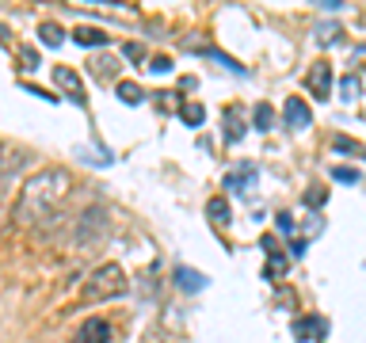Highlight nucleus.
<instances>
[{"mask_svg": "<svg viewBox=\"0 0 366 343\" xmlns=\"http://www.w3.org/2000/svg\"><path fill=\"white\" fill-rule=\"evenodd\" d=\"M283 114H286V126H290V130H305V126H309V123H313V114H309V107L301 103V99H286Z\"/></svg>", "mask_w": 366, "mask_h": 343, "instance_id": "obj_7", "label": "nucleus"}, {"mask_svg": "<svg viewBox=\"0 0 366 343\" xmlns=\"http://www.w3.org/2000/svg\"><path fill=\"white\" fill-rule=\"evenodd\" d=\"M256 180V172H244V176H229V183L233 187H244V183H252Z\"/></svg>", "mask_w": 366, "mask_h": 343, "instance_id": "obj_19", "label": "nucleus"}, {"mask_svg": "<svg viewBox=\"0 0 366 343\" xmlns=\"http://www.w3.org/2000/svg\"><path fill=\"white\" fill-rule=\"evenodd\" d=\"M313 34H317V42H336L340 39V23H321Z\"/></svg>", "mask_w": 366, "mask_h": 343, "instance_id": "obj_16", "label": "nucleus"}, {"mask_svg": "<svg viewBox=\"0 0 366 343\" xmlns=\"http://www.w3.org/2000/svg\"><path fill=\"white\" fill-rule=\"evenodd\" d=\"M73 39L81 42V46H88V50H99V46H107V34L99 31V27H77V31H73Z\"/></svg>", "mask_w": 366, "mask_h": 343, "instance_id": "obj_10", "label": "nucleus"}, {"mask_svg": "<svg viewBox=\"0 0 366 343\" xmlns=\"http://www.w3.org/2000/svg\"><path fill=\"white\" fill-rule=\"evenodd\" d=\"M39 39L46 42V46H61V42H65V31H61V23H39Z\"/></svg>", "mask_w": 366, "mask_h": 343, "instance_id": "obj_13", "label": "nucleus"}, {"mask_svg": "<svg viewBox=\"0 0 366 343\" xmlns=\"http://www.w3.org/2000/svg\"><path fill=\"white\" fill-rule=\"evenodd\" d=\"M309 92L317 99H328L332 96V69L325 65V61H317V65L309 69Z\"/></svg>", "mask_w": 366, "mask_h": 343, "instance_id": "obj_6", "label": "nucleus"}, {"mask_svg": "<svg viewBox=\"0 0 366 343\" xmlns=\"http://www.w3.org/2000/svg\"><path fill=\"white\" fill-rule=\"evenodd\" d=\"M206 218H210L214 225H229V218H233V214H229V202L225 198H210V202H206Z\"/></svg>", "mask_w": 366, "mask_h": 343, "instance_id": "obj_12", "label": "nucleus"}, {"mask_svg": "<svg viewBox=\"0 0 366 343\" xmlns=\"http://www.w3.org/2000/svg\"><path fill=\"white\" fill-rule=\"evenodd\" d=\"M179 118H183L187 126H203L206 123V111H203V107H187V111H179Z\"/></svg>", "mask_w": 366, "mask_h": 343, "instance_id": "obj_15", "label": "nucleus"}, {"mask_svg": "<svg viewBox=\"0 0 366 343\" xmlns=\"http://www.w3.org/2000/svg\"><path fill=\"white\" fill-rule=\"evenodd\" d=\"M332 145H336V153H355V149H358L355 141H351V138H343V134H340V138L332 141Z\"/></svg>", "mask_w": 366, "mask_h": 343, "instance_id": "obj_18", "label": "nucleus"}, {"mask_svg": "<svg viewBox=\"0 0 366 343\" xmlns=\"http://www.w3.org/2000/svg\"><path fill=\"white\" fill-rule=\"evenodd\" d=\"M114 96L122 99V103H130V107H138V103H145V92L138 88L134 81H119V88H114Z\"/></svg>", "mask_w": 366, "mask_h": 343, "instance_id": "obj_11", "label": "nucleus"}, {"mask_svg": "<svg viewBox=\"0 0 366 343\" xmlns=\"http://www.w3.org/2000/svg\"><path fill=\"white\" fill-rule=\"evenodd\" d=\"M122 290H126V271H122L119 263H99V267L84 278L81 298L84 302H111Z\"/></svg>", "mask_w": 366, "mask_h": 343, "instance_id": "obj_2", "label": "nucleus"}, {"mask_svg": "<svg viewBox=\"0 0 366 343\" xmlns=\"http://www.w3.org/2000/svg\"><path fill=\"white\" fill-rule=\"evenodd\" d=\"M355 92H358V81H355V76H347V81H343V96H355Z\"/></svg>", "mask_w": 366, "mask_h": 343, "instance_id": "obj_21", "label": "nucleus"}, {"mask_svg": "<svg viewBox=\"0 0 366 343\" xmlns=\"http://www.w3.org/2000/svg\"><path fill=\"white\" fill-rule=\"evenodd\" d=\"M54 84H57V92H65V96L73 99L77 107L84 103V84H81V76H77V69L57 65V69H54Z\"/></svg>", "mask_w": 366, "mask_h": 343, "instance_id": "obj_4", "label": "nucleus"}, {"mask_svg": "<svg viewBox=\"0 0 366 343\" xmlns=\"http://www.w3.org/2000/svg\"><path fill=\"white\" fill-rule=\"evenodd\" d=\"M149 65H153V73H168V69H172V61H168V57H153Z\"/></svg>", "mask_w": 366, "mask_h": 343, "instance_id": "obj_20", "label": "nucleus"}, {"mask_svg": "<svg viewBox=\"0 0 366 343\" xmlns=\"http://www.w3.org/2000/svg\"><path fill=\"white\" fill-rule=\"evenodd\" d=\"M4 153H8V149H4V145H0V168H4Z\"/></svg>", "mask_w": 366, "mask_h": 343, "instance_id": "obj_22", "label": "nucleus"}, {"mask_svg": "<svg viewBox=\"0 0 366 343\" xmlns=\"http://www.w3.org/2000/svg\"><path fill=\"white\" fill-rule=\"evenodd\" d=\"M221 123H225V141H241L244 138V118H241V111H236V107H225Z\"/></svg>", "mask_w": 366, "mask_h": 343, "instance_id": "obj_9", "label": "nucleus"}, {"mask_svg": "<svg viewBox=\"0 0 366 343\" xmlns=\"http://www.w3.org/2000/svg\"><path fill=\"white\" fill-rule=\"evenodd\" d=\"M73 343H111V324H107V320H99V317L84 320L81 332L73 335Z\"/></svg>", "mask_w": 366, "mask_h": 343, "instance_id": "obj_5", "label": "nucleus"}, {"mask_svg": "<svg viewBox=\"0 0 366 343\" xmlns=\"http://www.w3.org/2000/svg\"><path fill=\"white\" fill-rule=\"evenodd\" d=\"M332 180H340V183H358V172H351V168H332Z\"/></svg>", "mask_w": 366, "mask_h": 343, "instance_id": "obj_17", "label": "nucleus"}, {"mask_svg": "<svg viewBox=\"0 0 366 343\" xmlns=\"http://www.w3.org/2000/svg\"><path fill=\"white\" fill-rule=\"evenodd\" d=\"M69 172L65 168H42L34 172L31 180L23 183V191H19L16 198V210H12V221L16 225H42V221L50 218V214H57V206H61V198H65L69 191Z\"/></svg>", "mask_w": 366, "mask_h": 343, "instance_id": "obj_1", "label": "nucleus"}, {"mask_svg": "<svg viewBox=\"0 0 366 343\" xmlns=\"http://www.w3.org/2000/svg\"><path fill=\"white\" fill-rule=\"evenodd\" d=\"M252 123H256V130H271V126H275V111H271L267 103H260L252 114Z\"/></svg>", "mask_w": 366, "mask_h": 343, "instance_id": "obj_14", "label": "nucleus"}, {"mask_svg": "<svg viewBox=\"0 0 366 343\" xmlns=\"http://www.w3.org/2000/svg\"><path fill=\"white\" fill-rule=\"evenodd\" d=\"M107 237V214L99 210H84L81 214V221H77V233H73V240L81 248H88V245H99V240Z\"/></svg>", "mask_w": 366, "mask_h": 343, "instance_id": "obj_3", "label": "nucleus"}, {"mask_svg": "<svg viewBox=\"0 0 366 343\" xmlns=\"http://www.w3.org/2000/svg\"><path fill=\"white\" fill-rule=\"evenodd\" d=\"M176 286L183 290V294H199V290H206V275L195 267H179L176 271Z\"/></svg>", "mask_w": 366, "mask_h": 343, "instance_id": "obj_8", "label": "nucleus"}]
</instances>
